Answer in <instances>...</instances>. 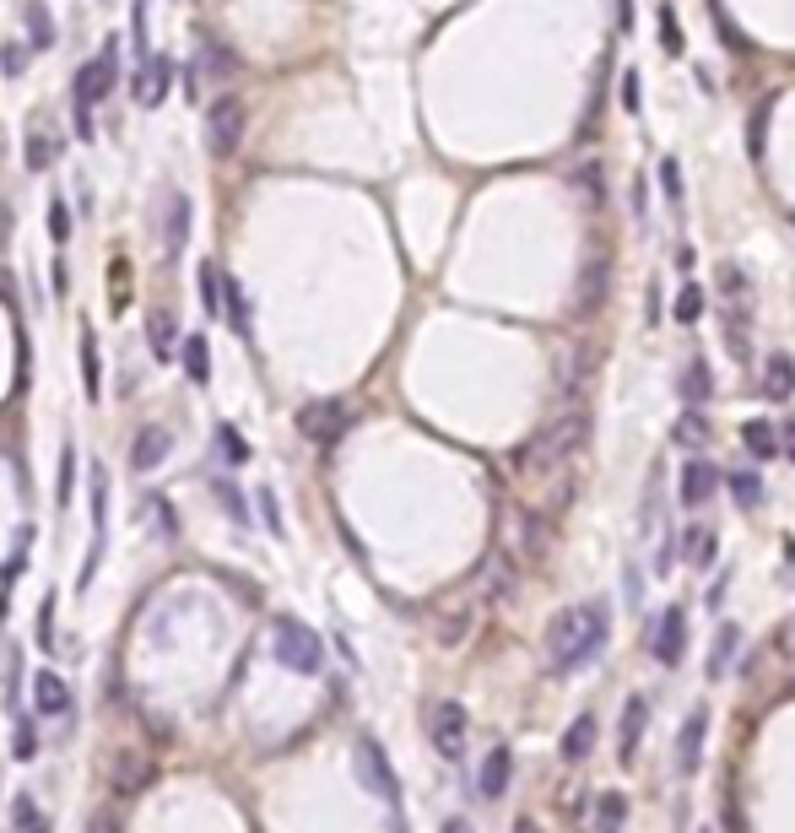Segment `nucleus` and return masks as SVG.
Returning <instances> with one entry per match:
<instances>
[{"label":"nucleus","mask_w":795,"mask_h":833,"mask_svg":"<svg viewBox=\"0 0 795 833\" xmlns=\"http://www.w3.org/2000/svg\"><path fill=\"white\" fill-rule=\"evenodd\" d=\"M714 487H720V471H714V460L693 455L682 466V509H704L714 498Z\"/></svg>","instance_id":"obj_16"},{"label":"nucleus","mask_w":795,"mask_h":833,"mask_svg":"<svg viewBox=\"0 0 795 833\" xmlns=\"http://www.w3.org/2000/svg\"><path fill=\"white\" fill-rule=\"evenodd\" d=\"M687 563L693 568H709L714 563V531L704 525V531H687Z\"/></svg>","instance_id":"obj_44"},{"label":"nucleus","mask_w":795,"mask_h":833,"mask_svg":"<svg viewBox=\"0 0 795 833\" xmlns=\"http://www.w3.org/2000/svg\"><path fill=\"white\" fill-rule=\"evenodd\" d=\"M709 11H714V28H720V38H725V49H731V55H747V49H752V44H747V38H741V33H736L731 11H725V6H720V0H709Z\"/></svg>","instance_id":"obj_40"},{"label":"nucleus","mask_w":795,"mask_h":833,"mask_svg":"<svg viewBox=\"0 0 795 833\" xmlns=\"http://www.w3.org/2000/svg\"><path fill=\"white\" fill-rule=\"evenodd\" d=\"M60 157V136L49 125H33L28 130V147H22V163H28V174H44V168H55Z\"/></svg>","instance_id":"obj_22"},{"label":"nucleus","mask_w":795,"mask_h":833,"mask_svg":"<svg viewBox=\"0 0 795 833\" xmlns=\"http://www.w3.org/2000/svg\"><path fill=\"white\" fill-rule=\"evenodd\" d=\"M184 379H190V385H206V379H211V347H206V336L184 341Z\"/></svg>","instance_id":"obj_29"},{"label":"nucleus","mask_w":795,"mask_h":833,"mask_svg":"<svg viewBox=\"0 0 795 833\" xmlns=\"http://www.w3.org/2000/svg\"><path fill=\"white\" fill-rule=\"evenodd\" d=\"M217 498H222V504H228V514H233L238 525H249V509H244V498H238L228 482H217Z\"/></svg>","instance_id":"obj_54"},{"label":"nucleus","mask_w":795,"mask_h":833,"mask_svg":"<svg viewBox=\"0 0 795 833\" xmlns=\"http://www.w3.org/2000/svg\"><path fill=\"white\" fill-rule=\"evenodd\" d=\"M244 125H249V109H244V98H233V92H222V98L206 109V152L217 157V163H228V157L238 152V141H244Z\"/></svg>","instance_id":"obj_5"},{"label":"nucleus","mask_w":795,"mask_h":833,"mask_svg":"<svg viewBox=\"0 0 795 833\" xmlns=\"http://www.w3.org/2000/svg\"><path fill=\"white\" fill-rule=\"evenodd\" d=\"M276 660H282L287 671H298V677H320V666H325L320 633L293 623V617H282V623H276Z\"/></svg>","instance_id":"obj_6"},{"label":"nucleus","mask_w":795,"mask_h":833,"mask_svg":"<svg viewBox=\"0 0 795 833\" xmlns=\"http://www.w3.org/2000/svg\"><path fill=\"white\" fill-rule=\"evenodd\" d=\"M22 22H28V44L44 55L55 49V17H49V0H22Z\"/></svg>","instance_id":"obj_24"},{"label":"nucleus","mask_w":795,"mask_h":833,"mask_svg":"<svg viewBox=\"0 0 795 833\" xmlns=\"http://www.w3.org/2000/svg\"><path fill=\"white\" fill-rule=\"evenodd\" d=\"M357 779H363L379 801H390V806L401 801V785H395V774H390V758H384V747L374 742V736H357Z\"/></svg>","instance_id":"obj_7"},{"label":"nucleus","mask_w":795,"mask_h":833,"mask_svg":"<svg viewBox=\"0 0 795 833\" xmlns=\"http://www.w3.org/2000/svg\"><path fill=\"white\" fill-rule=\"evenodd\" d=\"M514 833H541V828L530 823V817H520V823H514Z\"/></svg>","instance_id":"obj_62"},{"label":"nucleus","mask_w":795,"mask_h":833,"mask_svg":"<svg viewBox=\"0 0 795 833\" xmlns=\"http://www.w3.org/2000/svg\"><path fill=\"white\" fill-rule=\"evenodd\" d=\"M585 439H590V412L585 406H563V412L552 417L547 428L520 449V455H514V466L520 471H558L563 460H574V449Z\"/></svg>","instance_id":"obj_2"},{"label":"nucleus","mask_w":795,"mask_h":833,"mask_svg":"<svg viewBox=\"0 0 795 833\" xmlns=\"http://www.w3.org/2000/svg\"><path fill=\"white\" fill-rule=\"evenodd\" d=\"M147 341H152V352L157 357H168L179 347V325H174V314H152L147 320Z\"/></svg>","instance_id":"obj_35"},{"label":"nucleus","mask_w":795,"mask_h":833,"mask_svg":"<svg viewBox=\"0 0 795 833\" xmlns=\"http://www.w3.org/2000/svg\"><path fill=\"white\" fill-rule=\"evenodd\" d=\"M82 385H87V395L98 401L103 395V368H98V341L92 336H82Z\"/></svg>","instance_id":"obj_39"},{"label":"nucleus","mask_w":795,"mask_h":833,"mask_svg":"<svg viewBox=\"0 0 795 833\" xmlns=\"http://www.w3.org/2000/svg\"><path fill=\"white\" fill-rule=\"evenodd\" d=\"M49 238H55V244L71 238V211H65V201H49Z\"/></svg>","instance_id":"obj_49"},{"label":"nucleus","mask_w":795,"mask_h":833,"mask_svg":"<svg viewBox=\"0 0 795 833\" xmlns=\"http://www.w3.org/2000/svg\"><path fill=\"white\" fill-rule=\"evenodd\" d=\"M509 590H514V563H509V552H487V563L476 568V601L498 606V601H509Z\"/></svg>","instance_id":"obj_13"},{"label":"nucleus","mask_w":795,"mask_h":833,"mask_svg":"<svg viewBox=\"0 0 795 833\" xmlns=\"http://www.w3.org/2000/svg\"><path fill=\"white\" fill-rule=\"evenodd\" d=\"M71 482H76V449L65 444V455H60V509L71 504Z\"/></svg>","instance_id":"obj_50"},{"label":"nucleus","mask_w":795,"mask_h":833,"mask_svg":"<svg viewBox=\"0 0 795 833\" xmlns=\"http://www.w3.org/2000/svg\"><path fill=\"white\" fill-rule=\"evenodd\" d=\"M260 514H265V525H271V531H282V509H276L271 487H260Z\"/></svg>","instance_id":"obj_57"},{"label":"nucleus","mask_w":795,"mask_h":833,"mask_svg":"<svg viewBox=\"0 0 795 833\" xmlns=\"http://www.w3.org/2000/svg\"><path fill=\"white\" fill-rule=\"evenodd\" d=\"M704 736H709V709H687L682 731H677V774H698V758H704Z\"/></svg>","instance_id":"obj_12"},{"label":"nucleus","mask_w":795,"mask_h":833,"mask_svg":"<svg viewBox=\"0 0 795 833\" xmlns=\"http://www.w3.org/2000/svg\"><path fill=\"white\" fill-rule=\"evenodd\" d=\"M671 314H677V325H698L704 320V287L698 282H682L677 303H671Z\"/></svg>","instance_id":"obj_34"},{"label":"nucleus","mask_w":795,"mask_h":833,"mask_svg":"<svg viewBox=\"0 0 795 833\" xmlns=\"http://www.w3.org/2000/svg\"><path fill=\"white\" fill-rule=\"evenodd\" d=\"M222 309H228L233 336H249V330H255V309H249V298H244V287H238V282H228V298H222Z\"/></svg>","instance_id":"obj_33"},{"label":"nucleus","mask_w":795,"mask_h":833,"mask_svg":"<svg viewBox=\"0 0 795 833\" xmlns=\"http://www.w3.org/2000/svg\"><path fill=\"white\" fill-rule=\"evenodd\" d=\"M682 395H687V406H698V401H709V395H714V374H709V363H704V357H693V363H687V374H682Z\"/></svg>","instance_id":"obj_30"},{"label":"nucleus","mask_w":795,"mask_h":833,"mask_svg":"<svg viewBox=\"0 0 795 833\" xmlns=\"http://www.w3.org/2000/svg\"><path fill=\"white\" fill-rule=\"evenodd\" d=\"M736 639H741V633H736V628H720V639H714V660H709V671H725V660H731V650H736Z\"/></svg>","instance_id":"obj_51"},{"label":"nucleus","mask_w":795,"mask_h":833,"mask_svg":"<svg viewBox=\"0 0 795 833\" xmlns=\"http://www.w3.org/2000/svg\"><path fill=\"white\" fill-rule=\"evenodd\" d=\"M65 709H71V687H65L60 671H33V714L55 720Z\"/></svg>","instance_id":"obj_17"},{"label":"nucleus","mask_w":795,"mask_h":833,"mask_svg":"<svg viewBox=\"0 0 795 833\" xmlns=\"http://www.w3.org/2000/svg\"><path fill=\"white\" fill-rule=\"evenodd\" d=\"M763 395L768 401H790L795 395V357L790 352H774L763 363Z\"/></svg>","instance_id":"obj_23"},{"label":"nucleus","mask_w":795,"mask_h":833,"mask_svg":"<svg viewBox=\"0 0 795 833\" xmlns=\"http://www.w3.org/2000/svg\"><path fill=\"white\" fill-rule=\"evenodd\" d=\"M184 244H190V195H174L168 201V228H163V260H179Z\"/></svg>","instance_id":"obj_19"},{"label":"nucleus","mask_w":795,"mask_h":833,"mask_svg":"<svg viewBox=\"0 0 795 833\" xmlns=\"http://www.w3.org/2000/svg\"><path fill=\"white\" fill-rule=\"evenodd\" d=\"M11 747H17V758H22V763H28V758H33V752H38V731H33V725H28V720H22V725H17V742H11Z\"/></svg>","instance_id":"obj_55"},{"label":"nucleus","mask_w":795,"mask_h":833,"mask_svg":"<svg viewBox=\"0 0 795 833\" xmlns=\"http://www.w3.org/2000/svg\"><path fill=\"white\" fill-rule=\"evenodd\" d=\"M168 92H174V60H168V55L141 60V71H136V103L157 109V103H163Z\"/></svg>","instance_id":"obj_15"},{"label":"nucleus","mask_w":795,"mask_h":833,"mask_svg":"<svg viewBox=\"0 0 795 833\" xmlns=\"http://www.w3.org/2000/svg\"><path fill=\"white\" fill-rule=\"evenodd\" d=\"M298 428H303V439H314V444L330 449L341 433L352 428V412H347L341 401H309V406L298 412Z\"/></svg>","instance_id":"obj_8"},{"label":"nucleus","mask_w":795,"mask_h":833,"mask_svg":"<svg viewBox=\"0 0 795 833\" xmlns=\"http://www.w3.org/2000/svg\"><path fill=\"white\" fill-rule=\"evenodd\" d=\"M585 368H590V347H579L574 357H563V374H558V390L568 395L574 385H585Z\"/></svg>","instance_id":"obj_45"},{"label":"nucleus","mask_w":795,"mask_h":833,"mask_svg":"<svg viewBox=\"0 0 795 833\" xmlns=\"http://www.w3.org/2000/svg\"><path fill=\"white\" fill-rule=\"evenodd\" d=\"M509 774H514V758H509V747H493L482 758V774H476V790H482L487 801H498L503 790H509Z\"/></svg>","instance_id":"obj_20"},{"label":"nucleus","mask_w":795,"mask_h":833,"mask_svg":"<svg viewBox=\"0 0 795 833\" xmlns=\"http://www.w3.org/2000/svg\"><path fill=\"white\" fill-rule=\"evenodd\" d=\"M503 525H509V547L520 552V558H541V552H547L552 531H547V520H541L536 509H509Z\"/></svg>","instance_id":"obj_10"},{"label":"nucleus","mask_w":795,"mask_h":833,"mask_svg":"<svg viewBox=\"0 0 795 833\" xmlns=\"http://www.w3.org/2000/svg\"><path fill=\"white\" fill-rule=\"evenodd\" d=\"M741 444L752 449V460H774L779 449H785V444H779V433L768 428L763 417H747V422H741Z\"/></svg>","instance_id":"obj_27"},{"label":"nucleus","mask_w":795,"mask_h":833,"mask_svg":"<svg viewBox=\"0 0 795 833\" xmlns=\"http://www.w3.org/2000/svg\"><path fill=\"white\" fill-rule=\"evenodd\" d=\"M195 71L211 76V82H228L233 76V49L222 44V38H201V49H195Z\"/></svg>","instance_id":"obj_25"},{"label":"nucleus","mask_w":795,"mask_h":833,"mask_svg":"<svg viewBox=\"0 0 795 833\" xmlns=\"http://www.w3.org/2000/svg\"><path fill=\"white\" fill-rule=\"evenodd\" d=\"M11 806H17V812H11V817H17V833L33 828V823H44V817H38V806H33V796H17Z\"/></svg>","instance_id":"obj_56"},{"label":"nucleus","mask_w":795,"mask_h":833,"mask_svg":"<svg viewBox=\"0 0 795 833\" xmlns=\"http://www.w3.org/2000/svg\"><path fill=\"white\" fill-rule=\"evenodd\" d=\"M22 60H28V55H22L17 44H11V49H0V65H6V76H22Z\"/></svg>","instance_id":"obj_58"},{"label":"nucleus","mask_w":795,"mask_h":833,"mask_svg":"<svg viewBox=\"0 0 795 833\" xmlns=\"http://www.w3.org/2000/svg\"><path fill=\"white\" fill-rule=\"evenodd\" d=\"M217 449H222V460H228V466H249V444L238 439V428H228V422L217 428Z\"/></svg>","instance_id":"obj_43"},{"label":"nucleus","mask_w":795,"mask_h":833,"mask_svg":"<svg viewBox=\"0 0 795 833\" xmlns=\"http://www.w3.org/2000/svg\"><path fill=\"white\" fill-rule=\"evenodd\" d=\"M119 55H114V44L103 49L98 60H87L82 71H76V82H71V103H76V136L82 141H92V109H98L103 98L114 92V82H119Z\"/></svg>","instance_id":"obj_3"},{"label":"nucleus","mask_w":795,"mask_h":833,"mask_svg":"<svg viewBox=\"0 0 795 833\" xmlns=\"http://www.w3.org/2000/svg\"><path fill=\"white\" fill-rule=\"evenodd\" d=\"M109 303H114V309H125V303H130V266H125V260H114V266H109Z\"/></svg>","instance_id":"obj_47"},{"label":"nucleus","mask_w":795,"mask_h":833,"mask_svg":"<svg viewBox=\"0 0 795 833\" xmlns=\"http://www.w3.org/2000/svg\"><path fill=\"white\" fill-rule=\"evenodd\" d=\"M195 298H201V309H206V314H222V298H228V282H222V276H217V266H211V260H206L201 271H195Z\"/></svg>","instance_id":"obj_28"},{"label":"nucleus","mask_w":795,"mask_h":833,"mask_svg":"<svg viewBox=\"0 0 795 833\" xmlns=\"http://www.w3.org/2000/svg\"><path fill=\"white\" fill-rule=\"evenodd\" d=\"M568 184L585 195V206H601V201H606V190H601V163H595V157H585V163L568 174Z\"/></svg>","instance_id":"obj_32"},{"label":"nucleus","mask_w":795,"mask_h":833,"mask_svg":"<svg viewBox=\"0 0 795 833\" xmlns=\"http://www.w3.org/2000/svg\"><path fill=\"white\" fill-rule=\"evenodd\" d=\"M682 650H687V612L682 606H666L660 623H655V639H649V655H655L660 666H677Z\"/></svg>","instance_id":"obj_11"},{"label":"nucleus","mask_w":795,"mask_h":833,"mask_svg":"<svg viewBox=\"0 0 795 833\" xmlns=\"http://www.w3.org/2000/svg\"><path fill=\"white\" fill-rule=\"evenodd\" d=\"M439 833H476L471 823H466V817H444V828Z\"/></svg>","instance_id":"obj_61"},{"label":"nucleus","mask_w":795,"mask_h":833,"mask_svg":"<svg viewBox=\"0 0 795 833\" xmlns=\"http://www.w3.org/2000/svg\"><path fill=\"white\" fill-rule=\"evenodd\" d=\"M731 498L741 509H758L763 504V476L758 471H731Z\"/></svg>","instance_id":"obj_38"},{"label":"nucleus","mask_w":795,"mask_h":833,"mask_svg":"<svg viewBox=\"0 0 795 833\" xmlns=\"http://www.w3.org/2000/svg\"><path fill=\"white\" fill-rule=\"evenodd\" d=\"M709 417L698 412V406H687L682 412V422H677V444H687V449H698V444H709Z\"/></svg>","instance_id":"obj_36"},{"label":"nucleus","mask_w":795,"mask_h":833,"mask_svg":"<svg viewBox=\"0 0 795 833\" xmlns=\"http://www.w3.org/2000/svg\"><path fill=\"white\" fill-rule=\"evenodd\" d=\"M714 282H720V298L725 303H741V293H747V276H741L736 260H725V266L714 271Z\"/></svg>","instance_id":"obj_42"},{"label":"nucleus","mask_w":795,"mask_h":833,"mask_svg":"<svg viewBox=\"0 0 795 833\" xmlns=\"http://www.w3.org/2000/svg\"><path fill=\"white\" fill-rule=\"evenodd\" d=\"M147 38H152V28H147V0H130V44H136L141 60H152Z\"/></svg>","instance_id":"obj_41"},{"label":"nucleus","mask_w":795,"mask_h":833,"mask_svg":"<svg viewBox=\"0 0 795 833\" xmlns=\"http://www.w3.org/2000/svg\"><path fill=\"white\" fill-rule=\"evenodd\" d=\"M428 736H433V747H439L449 763L466 758V709H460V704H433Z\"/></svg>","instance_id":"obj_9"},{"label":"nucleus","mask_w":795,"mask_h":833,"mask_svg":"<svg viewBox=\"0 0 795 833\" xmlns=\"http://www.w3.org/2000/svg\"><path fill=\"white\" fill-rule=\"evenodd\" d=\"M660 44H666V55H682V28H677V6H660Z\"/></svg>","instance_id":"obj_48"},{"label":"nucleus","mask_w":795,"mask_h":833,"mask_svg":"<svg viewBox=\"0 0 795 833\" xmlns=\"http://www.w3.org/2000/svg\"><path fill=\"white\" fill-rule=\"evenodd\" d=\"M622 823H628V796L606 790V796L595 801V828H601V833H622Z\"/></svg>","instance_id":"obj_31"},{"label":"nucleus","mask_w":795,"mask_h":833,"mask_svg":"<svg viewBox=\"0 0 795 833\" xmlns=\"http://www.w3.org/2000/svg\"><path fill=\"white\" fill-rule=\"evenodd\" d=\"M606 287H612V260H606V255H590V260H585V276H579V298H574V314H579V320L606 303Z\"/></svg>","instance_id":"obj_14"},{"label":"nucleus","mask_w":795,"mask_h":833,"mask_svg":"<svg viewBox=\"0 0 795 833\" xmlns=\"http://www.w3.org/2000/svg\"><path fill=\"white\" fill-rule=\"evenodd\" d=\"M660 184H666L671 211H682V168H677V157H660Z\"/></svg>","instance_id":"obj_46"},{"label":"nucleus","mask_w":795,"mask_h":833,"mask_svg":"<svg viewBox=\"0 0 795 833\" xmlns=\"http://www.w3.org/2000/svg\"><path fill=\"white\" fill-rule=\"evenodd\" d=\"M644 725H649V698H644V693H633L628 704H622V742H617V758H622V763H628L633 752H639Z\"/></svg>","instance_id":"obj_18"},{"label":"nucleus","mask_w":795,"mask_h":833,"mask_svg":"<svg viewBox=\"0 0 795 833\" xmlns=\"http://www.w3.org/2000/svg\"><path fill=\"white\" fill-rule=\"evenodd\" d=\"M168 444H174V433H168V428H157V422H152V428H141L136 444H130V466H136V471H152L157 460L168 455Z\"/></svg>","instance_id":"obj_21"},{"label":"nucleus","mask_w":795,"mask_h":833,"mask_svg":"<svg viewBox=\"0 0 795 833\" xmlns=\"http://www.w3.org/2000/svg\"><path fill=\"white\" fill-rule=\"evenodd\" d=\"M590 752H595V714H579L563 731V763H585Z\"/></svg>","instance_id":"obj_26"},{"label":"nucleus","mask_w":795,"mask_h":833,"mask_svg":"<svg viewBox=\"0 0 795 833\" xmlns=\"http://www.w3.org/2000/svg\"><path fill=\"white\" fill-rule=\"evenodd\" d=\"M606 628H612V617H606V601L563 606V612L547 623L552 671H579V666H590V660L606 650Z\"/></svg>","instance_id":"obj_1"},{"label":"nucleus","mask_w":795,"mask_h":833,"mask_svg":"<svg viewBox=\"0 0 795 833\" xmlns=\"http://www.w3.org/2000/svg\"><path fill=\"white\" fill-rule=\"evenodd\" d=\"M22 833H49V823H33V828H22Z\"/></svg>","instance_id":"obj_63"},{"label":"nucleus","mask_w":795,"mask_h":833,"mask_svg":"<svg viewBox=\"0 0 795 833\" xmlns=\"http://www.w3.org/2000/svg\"><path fill=\"white\" fill-rule=\"evenodd\" d=\"M795 677V623H779L758 650L741 666V682L747 687H768V682H790Z\"/></svg>","instance_id":"obj_4"},{"label":"nucleus","mask_w":795,"mask_h":833,"mask_svg":"<svg viewBox=\"0 0 795 833\" xmlns=\"http://www.w3.org/2000/svg\"><path fill=\"white\" fill-rule=\"evenodd\" d=\"M622 114H639V71H622Z\"/></svg>","instance_id":"obj_52"},{"label":"nucleus","mask_w":795,"mask_h":833,"mask_svg":"<svg viewBox=\"0 0 795 833\" xmlns=\"http://www.w3.org/2000/svg\"><path fill=\"white\" fill-rule=\"evenodd\" d=\"M147 779H152V769L141 758H119V769H114V790H119V796H136Z\"/></svg>","instance_id":"obj_37"},{"label":"nucleus","mask_w":795,"mask_h":833,"mask_svg":"<svg viewBox=\"0 0 795 833\" xmlns=\"http://www.w3.org/2000/svg\"><path fill=\"white\" fill-rule=\"evenodd\" d=\"M763 136H768V103L752 114V163H763Z\"/></svg>","instance_id":"obj_53"},{"label":"nucleus","mask_w":795,"mask_h":833,"mask_svg":"<svg viewBox=\"0 0 795 833\" xmlns=\"http://www.w3.org/2000/svg\"><path fill=\"white\" fill-rule=\"evenodd\" d=\"M779 444H785V455L795 460V417H785V428H779Z\"/></svg>","instance_id":"obj_60"},{"label":"nucleus","mask_w":795,"mask_h":833,"mask_svg":"<svg viewBox=\"0 0 795 833\" xmlns=\"http://www.w3.org/2000/svg\"><path fill=\"white\" fill-rule=\"evenodd\" d=\"M617 33H633V0H617Z\"/></svg>","instance_id":"obj_59"}]
</instances>
